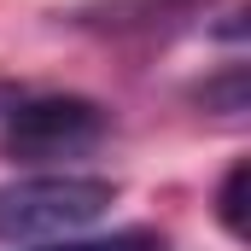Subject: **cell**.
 I'll use <instances>...</instances> for the list:
<instances>
[{
	"label": "cell",
	"instance_id": "cell-4",
	"mask_svg": "<svg viewBox=\"0 0 251 251\" xmlns=\"http://www.w3.org/2000/svg\"><path fill=\"white\" fill-rule=\"evenodd\" d=\"M216 222H222L234 240H246V164H234V170L222 176V193H216Z\"/></svg>",
	"mask_w": 251,
	"mask_h": 251
},
{
	"label": "cell",
	"instance_id": "cell-2",
	"mask_svg": "<svg viewBox=\"0 0 251 251\" xmlns=\"http://www.w3.org/2000/svg\"><path fill=\"white\" fill-rule=\"evenodd\" d=\"M105 111L82 94H47V100H18L6 111V152L12 158H76L88 146H100Z\"/></svg>",
	"mask_w": 251,
	"mask_h": 251
},
{
	"label": "cell",
	"instance_id": "cell-1",
	"mask_svg": "<svg viewBox=\"0 0 251 251\" xmlns=\"http://www.w3.org/2000/svg\"><path fill=\"white\" fill-rule=\"evenodd\" d=\"M111 199L117 187L105 176H70V170L0 181V246H47L64 234H82L111 210Z\"/></svg>",
	"mask_w": 251,
	"mask_h": 251
},
{
	"label": "cell",
	"instance_id": "cell-5",
	"mask_svg": "<svg viewBox=\"0 0 251 251\" xmlns=\"http://www.w3.org/2000/svg\"><path fill=\"white\" fill-rule=\"evenodd\" d=\"M18 100H24V88H18V82H0V117H6Z\"/></svg>",
	"mask_w": 251,
	"mask_h": 251
},
{
	"label": "cell",
	"instance_id": "cell-3",
	"mask_svg": "<svg viewBox=\"0 0 251 251\" xmlns=\"http://www.w3.org/2000/svg\"><path fill=\"white\" fill-rule=\"evenodd\" d=\"M35 251H170V246H164V234H152V228H123V234H100V240L64 234V240H47V246H35Z\"/></svg>",
	"mask_w": 251,
	"mask_h": 251
}]
</instances>
